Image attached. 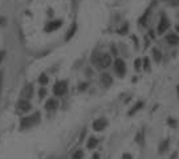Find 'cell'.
I'll return each instance as SVG.
<instances>
[{
    "label": "cell",
    "instance_id": "3957f363",
    "mask_svg": "<svg viewBox=\"0 0 179 159\" xmlns=\"http://www.w3.org/2000/svg\"><path fill=\"white\" fill-rule=\"evenodd\" d=\"M97 64L101 68H107V66H110V64H112V57H110V54H107V53L101 54L97 60Z\"/></svg>",
    "mask_w": 179,
    "mask_h": 159
},
{
    "label": "cell",
    "instance_id": "ac0fdd59",
    "mask_svg": "<svg viewBox=\"0 0 179 159\" xmlns=\"http://www.w3.org/2000/svg\"><path fill=\"white\" fill-rule=\"evenodd\" d=\"M154 59H155V61H160V59H162V54H160V52L158 49H154Z\"/></svg>",
    "mask_w": 179,
    "mask_h": 159
},
{
    "label": "cell",
    "instance_id": "d6986e66",
    "mask_svg": "<svg viewBox=\"0 0 179 159\" xmlns=\"http://www.w3.org/2000/svg\"><path fill=\"white\" fill-rule=\"evenodd\" d=\"M82 155H84V153H82L81 150H78V151H76V153L73 154V159H81Z\"/></svg>",
    "mask_w": 179,
    "mask_h": 159
},
{
    "label": "cell",
    "instance_id": "603a6c76",
    "mask_svg": "<svg viewBox=\"0 0 179 159\" xmlns=\"http://www.w3.org/2000/svg\"><path fill=\"white\" fill-rule=\"evenodd\" d=\"M122 159H133V158H131V155H130V154H123Z\"/></svg>",
    "mask_w": 179,
    "mask_h": 159
},
{
    "label": "cell",
    "instance_id": "7a4b0ae2",
    "mask_svg": "<svg viewBox=\"0 0 179 159\" xmlns=\"http://www.w3.org/2000/svg\"><path fill=\"white\" fill-rule=\"evenodd\" d=\"M39 117H40V114H39V113H35V114H33V116H31V117H24V118L21 119V127L25 129V127L32 126L35 122L39 121Z\"/></svg>",
    "mask_w": 179,
    "mask_h": 159
},
{
    "label": "cell",
    "instance_id": "f1b7e54d",
    "mask_svg": "<svg viewBox=\"0 0 179 159\" xmlns=\"http://www.w3.org/2000/svg\"><path fill=\"white\" fill-rule=\"evenodd\" d=\"M176 90H178V94H179V85H178V87H176Z\"/></svg>",
    "mask_w": 179,
    "mask_h": 159
},
{
    "label": "cell",
    "instance_id": "5b68a950",
    "mask_svg": "<svg viewBox=\"0 0 179 159\" xmlns=\"http://www.w3.org/2000/svg\"><path fill=\"white\" fill-rule=\"evenodd\" d=\"M169 27H170V23H169V20H167V17L166 16H162V19H160V21H159V25H158V32H159V33H165V32L169 29Z\"/></svg>",
    "mask_w": 179,
    "mask_h": 159
},
{
    "label": "cell",
    "instance_id": "277c9868",
    "mask_svg": "<svg viewBox=\"0 0 179 159\" xmlns=\"http://www.w3.org/2000/svg\"><path fill=\"white\" fill-rule=\"evenodd\" d=\"M114 68H116V72L118 73L119 76H123V74H125V72H126V65H125V63H123V60H121V59L116 60Z\"/></svg>",
    "mask_w": 179,
    "mask_h": 159
},
{
    "label": "cell",
    "instance_id": "52a82bcc",
    "mask_svg": "<svg viewBox=\"0 0 179 159\" xmlns=\"http://www.w3.org/2000/svg\"><path fill=\"white\" fill-rule=\"evenodd\" d=\"M32 94H33V87H32V85H27V86H24V89L21 90L23 100H27V101H28L29 98L32 97Z\"/></svg>",
    "mask_w": 179,
    "mask_h": 159
},
{
    "label": "cell",
    "instance_id": "4fadbf2b",
    "mask_svg": "<svg viewBox=\"0 0 179 159\" xmlns=\"http://www.w3.org/2000/svg\"><path fill=\"white\" fill-rule=\"evenodd\" d=\"M142 106H143V102H138V103H137V105H135L134 107H133V109L129 112V116H133V114H135V113L138 112V110L142 109Z\"/></svg>",
    "mask_w": 179,
    "mask_h": 159
},
{
    "label": "cell",
    "instance_id": "83f0119b",
    "mask_svg": "<svg viewBox=\"0 0 179 159\" xmlns=\"http://www.w3.org/2000/svg\"><path fill=\"white\" fill-rule=\"evenodd\" d=\"M176 31H178V32H179V24H178V25H176Z\"/></svg>",
    "mask_w": 179,
    "mask_h": 159
},
{
    "label": "cell",
    "instance_id": "30bf717a",
    "mask_svg": "<svg viewBox=\"0 0 179 159\" xmlns=\"http://www.w3.org/2000/svg\"><path fill=\"white\" fill-rule=\"evenodd\" d=\"M166 41L170 44V45H175V44L179 43V36L175 33H171V34H167L166 36Z\"/></svg>",
    "mask_w": 179,
    "mask_h": 159
},
{
    "label": "cell",
    "instance_id": "cb8c5ba5",
    "mask_svg": "<svg viewBox=\"0 0 179 159\" xmlns=\"http://www.w3.org/2000/svg\"><path fill=\"white\" fill-rule=\"evenodd\" d=\"M45 96V89H41L40 90V97H44Z\"/></svg>",
    "mask_w": 179,
    "mask_h": 159
},
{
    "label": "cell",
    "instance_id": "44dd1931",
    "mask_svg": "<svg viewBox=\"0 0 179 159\" xmlns=\"http://www.w3.org/2000/svg\"><path fill=\"white\" fill-rule=\"evenodd\" d=\"M4 57H6V52H4V50H0V64H1V61L4 60Z\"/></svg>",
    "mask_w": 179,
    "mask_h": 159
},
{
    "label": "cell",
    "instance_id": "ba28073f",
    "mask_svg": "<svg viewBox=\"0 0 179 159\" xmlns=\"http://www.w3.org/2000/svg\"><path fill=\"white\" fill-rule=\"evenodd\" d=\"M106 125H107V122H106V119H104V118L96 119V121L93 122V127H94V130H97V131L104 130V129L106 127Z\"/></svg>",
    "mask_w": 179,
    "mask_h": 159
},
{
    "label": "cell",
    "instance_id": "2e32d148",
    "mask_svg": "<svg viewBox=\"0 0 179 159\" xmlns=\"http://www.w3.org/2000/svg\"><path fill=\"white\" fill-rule=\"evenodd\" d=\"M167 146H169V140H163V142L160 143V146H159V153L162 154L163 151H166V150H167Z\"/></svg>",
    "mask_w": 179,
    "mask_h": 159
},
{
    "label": "cell",
    "instance_id": "ffe728a7",
    "mask_svg": "<svg viewBox=\"0 0 179 159\" xmlns=\"http://www.w3.org/2000/svg\"><path fill=\"white\" fill-rule=\"evenodd\" d=\"M1 89H3V72L0 70V93H1Z\"/></svg>",
    "mask_w": 179,
    "mask_h": 159
},
{
    "label": "cell",
    "instance_id": "e0dca14e",
    "mask_svg": "<svg viewBox=\"0 0 179 159\" xmlns=\"http://www.w3.org/2000/svg\"><path fill=\"white\" fill-rule=\"evenodd\" d=\"M39 82H40L41 85L48 84V76H47V74H41L40 78H39Z\"/></svg>",
    "mask_w": 179,
    "mask_h": 159
},
{
    "label": "cell",
    "instance_id": "8992f818",
    "mask_svg": "<svg viewBox=\"0 0 179 159\" xmlns=\"http://www.w3.org/2000/svg\"><path fill=\"white\" fill-rule=\"evenodd\" d=\"M17 110L21 113H25V112H28V110H31V103H29V101L20 100L19 102H17Z\"/></svg>",
    "mask_w": 179,
    "mask_h": 159
},
{
    "label": "cell",
    "instance_id": "9a60e30c",
    "mask_svg": "<svg viewBox=\"0 0 179 159\" xmlns=\"http://www.w3.org/2000/svg\"><path fill=\"white\" fill-rule=\"evenodd\" d=\"M97 143H98V140L96 139L94 137H92L90 139L88 140V147H89V149H94V147L97 146Z\"/></svg>",
    "mask_w": 179,
    "mask_h": 159
},
{
    "label": "cell",
    "instance_id": "484cf974",
    "mask_svg": "<svg viewBox=\"0 0 179 159\" xmlns=\"http://www.w3.org/2000/svg\"><path fill=\"white\" fill-rule=\"evenodd\" d=\"M179 4V0H175V1H173V6H178Z\"/></svg>",
    "mask_w": 179,
    "mask_h": 159
},
{
    "label": "cell",
    "instance_id": "6da1fadb",
    "mask_svg": "<svg viewBox=\"0 0 179 159\" xmlns=\"http://www.w3.org/2000/svg\"><path fill=\"white\" fill-rule=\"evenodd\" d=\"M66 90H68V85H66L65 81H59V82H56V85L53 86V93H54V96H57V97L64 96V94L66 93Z\"/></svg>",
    "mask_w": 179,
    "mask_h": 159
},
{
    "label": "cell",
    "instance_id": "5bb4252c",
    "mask_svg": "<svg viewBox=\"0 0 179 159\" xmlns=\"http://www.w3.org/2000/svg\"><path fill=\"white\" fill-rule=\"evenodd\" d=\"M76 31H77V25H76V24H73L72 25V28H70V31L69 32H68V34H66V40H69V39H72L73 37V34H74L76 33Z\"/></svg>",
    "mask_w": 179,
    "mask_h": 159
},
{
    "label": "cell",
    "instance_id": "9c48e42d",
    "mask_svg": "<svg viewBox=\"0 0 179 159\" xmlns=\"http://www.w3.org/2000/svg\"><path fill=\"white\" fill-rule=\"evenodd\" d=\"M61 24H63V23L60 21V20H54V21H49V23H48V25H47V27H45V31H47V32H53L54 29L60 28V27H61Z\"/></svg>",
    "mask_w": 179,
    "mask_h": 159
},
{
    "label": "cell",
    "instance_id": "7402d4cb",
    "mask_svg": "<svg viewBox=\"0 0 179 159\" xmlns=\"http://www.w3.org/2000/svg\"><path fill=\"white\" fill-rule=\"evenodd\" d=\"M143 63H145V69H149V59L147 57H145Z\"/></svg>",
    "mask_w": 179,
    "mask_h": 159
},
{
    "label": "cell",
    "instance_id": "8fae6325",
    "mask_svg": "<svg viewBox=\"0 0 179 159\" xmlns=\"http://www.w3.org/2000/svg\"><path fill=\"white\" fill-rule=\"evenodd\" d=\"M101 82H102L104 85H106V86H109V85H112L113 80H112L110 74H107V73H104V74L101 76Z\"/></svg>",
    "mask_w": 179,
    "mask_h": 159
},
{
    "label": "cell",
    "instance_id": "4316f807",
    "mask_svg": "<svg viewBox=\"0 0 179 159\" xmlns=\"http://www.w3.org/2000/svg\"><path fill=\"white\" fill-rule=\"evenodd\" d=\"M100 158V155H98V154H94V155H93V159H98Z\"/></svg>",
    "mask_w": 179,
    "mask_h": 159
},
{
    "label": "cell",
    "instance_id": "7c38bea8",
    "mask_svg": "<svg viewBox=\"0 0 179 159\" xmlns=\"http://www.w3.org/2000/svg\"><path fill=\"white\" fill-rule=\"evenodd\" d=\"M57 107V101L53 100V98H50V100H48V102L45 103V109L47 110H53Z\"/></svg>",
    "mask_w": 179,
    "mask_h": 159
},
{
    "label": "cell",
    "instance_id": "d4e9b609",
    "mask_svg": "<svg viewBox=\"0 0 179 159\" xmlns=\"http://www.w3.org/2000/svg\"><path fill=\"white\" fill-rule=\"evenodd\" d=\"M126 31H127V25H125L123 29H121V33H126Z\"/></svg>",
    "mask_w": 179,
    "mask_h": 159
}]
</instances>
